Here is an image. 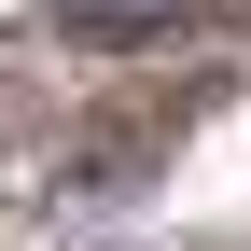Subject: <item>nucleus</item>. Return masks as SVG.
I'll use <instances>...</instances> for the list:
<instances>
[{
    "label": "nucleus",
    "mask_w": 251,
    "mask_h": 251,
    "mask_svg": "<svg viewBox=\"0 0 251 251\" xmlns=\"http://www.w3.org/2000/svg\"><path fill=\"white\" fill-rule=\"evenodd\" d=\"M56 28L70 42H153V28H181V0H56Z\"/></svg>",
    "instance_id": "obj_1"
}]
</instances>
